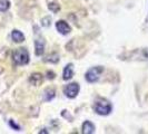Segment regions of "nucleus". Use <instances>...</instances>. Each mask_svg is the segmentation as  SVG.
<instances>
[{"mask_svg": "<svg viewBox=\"0 0 148 134\" xmlns=\"http://www.w3.org/2000/svg\"><path fill=\"white\" fill-rule=\"evenodd\" d=\"M80 90V86L79 84L77 83H71V84H68L64 87V94L66 95L68 98H75V97L78 95Z\"/></svg>", "mask_w": 148, "mask_h": 134, "instance_id": "20e7f679", "label": "nucleus"}, {"mask_svg": "<svg viewBox=\"0 0 148 134\" xmlns=\"http://www.w3.org/2000/svg\"><path fill=\"white\" fill-rule=\"evenodd\" d=\"M104 73V67L103 66H96L91 67L87 70L85 75V78L88 83H95L100 78V75Z\"/></svg>", "mask_w": 148, "mask_h": 134, "instance_id": "7ed1b4c3", "label": "nucleus"}, {"mask_svg": "<svg viewBox=\"0 0 148 134\" xmlns=\"http://www.w3.org/2000/svg\"><path fill=\"white\" fill-rule=\"evenodd\" d=\"M94 110L97 114L106 116V115L110 114V112L112 111V105L109 101H107L105 98H99L94 105Z\"/></svg>", "mask_w": 148, "mask_h": 134, "instance_id": "f03ea898", "label": "nucleus"}, {"mask_svg": "<svg viewBox=\"0 0 148 134\" xmlns=\"http://www.w3.org/2000/svg\"><path fill=\"white\" fill-rule=\"evenodd\" d=\"M35 52L37 56H41L45 52V40L42 38H36L35 40Z\"/></svg>", "mask_w": 148, "mask_h": 134, "instance_id": "423d86ee", "label": "nucleus"}, {"mask_svg": "<svg viewBox=\"0 0 148 134\" xmlns=\"http://www.w3.org/2000/svg\"><path fill=\"white\" fill-rule=\"evenodd\" d=\"M9 124H10V126L12 127V128H16L17 131H20V126H18L16 123H14V121H9Z\"/></svg>", "mask_w": 148, "mask_h": 134, "instance_id": "2eb2a0df", "label": "nucleus"}, {"mask_svg": "<svg viewBox=\"0 0 148 134\" xmlns=\"http://www.w3.org/2000/svg\"><path fill=\"white\" fill-rule=\"evenodd\" d=\"M10 8V2L9 0H0V11L5 12Z\"/></svg>", "mask_w": 148, "mask_h": 134, "instance_id": "f8f14e48", "label": "nucleus"}, {"mask_svg": "<svg viewBox=\"0 0 148 134\" xmlns=\"http://www.w3.org/2000/svg\"><path fill=\"white\" fill-rule=\"evenodd\" d=\"M49 9L52 10L53 12H56V11H58L60 8H59V5H56V3H50L49 5Z\"/></svg>", "mask_w": 148, "mask_h": 134, "instance_id": "ddd939ff", "label": "nucleus"}, {"mask_svg": "<svg viewBox=\"0 0 148 134\" xmlns=\"http://www.w3.org/2000/svg\"><path fill=\"white\" fill-rule=\"evenodd\" d=\"M30 83H32L34 85H36V86H38L40 83L42 82V75L40 74H34L31 75V77H30Z\"/></svg>", "mask_w": 148, "mask_h": 134, "instance_id": "9d476101", "label": "nucleus"}, {"mask_svg": "<svg viewBox=\"0 0 148 134\" xmlns=\"http://www.w3.org/2000/svg\"><path fill=\"white\" fill-rule=\"evenodd\" d=\"M11 38H12V40L15 41V43H22L23 40H25V35L22 34L20 30H12V32H11Z\"/></svg>", "mask_w": 148, "mask_h": 134, "instance_id": "1a4fd4ad", "label": "nucleus"}, {"mask_svg": "<svg viewBox=\"0 0 148 134\" xmlns=\"http://www.w3.org/2000/svg\"><path fill=\"white\" fill-rule=\"evenodd\" d=\"M141 57H143V59L148 60V48H145L141 50Z\"/></svg>", "mask_w": 148, "mask_h": 134, "instance_id": "4468645a", "label": "nucleus"}, {"mask_svg": "<svg viewBox=\"0 0 148 134\" xmlns=\"http://www.w3.org/2000/svg\"><path fill=\"white\" fill-rule=\"evenodd\" d=\"M56 28H57V30L59 31L61 35H68L71 31L70 26L65 20H59V21L56 22Z\"/></svg>", "mask_w": 148, "mask_h": 134, "instance_id": "39448f33", "label": "nucleus"}, {"mask_svg": "<svg viewBox=\"0 0 148 134\" xmlns=\"http://www.w3.org/2000/svg\"><path fill=\"white\" fill-rule=\"evenodd\" d=\"M82 133L84 134H92L95 133V125L90 122V121H86L82 124Z\"/></svg>", "mask_w": 148, "mask_h": 134, "instance_id": "6e6552de", "label": "nucleus"}, {"mask_svg": "<svg viewBox=\"0 0 148 134\" xmlns=\"http://www.w3.org/2000/svg\"><path fill=\"white\" fill-rule=\"evenodd\" d=\"M12 60L17 66H23L29 63V52L26 48H18L12 52Z\"/></svg>", "mask_w": 148, "mask_h": 134, "instance_id": "f257e3e1", "label": "nucleus"}, {"mask_svg": "<svg viewBox=\"0 0 148 134\" xmlns=\"http://www.w3.org/2000/svg\"><path fill=\"white\" fill-rule=\"evenodd\" d=\"M44 97H45V101H47V102L53 99V97H55V90L52 88H47L45 90Z\"/></svg>", "mask_w": 148, "mask_h": 134, "instance_id": "9b49d317", "label": "nucleus"}, {"mask_svg": "<svg viewBox=\"0 0 148 134\" xmlns=\"http://www.w3.org/2000/svg\"><path fill=\"white\" fill-rule=\"evenodd\" d=\"M74 77V65L73 64H68L66 65V67L64 68V72H62V78L65 81H69Z\"/></svg>", "mask_w": 148, "mask_h": 134, "instance_id": "0eeeda50", "label": "nucleus"}]
</instances>
